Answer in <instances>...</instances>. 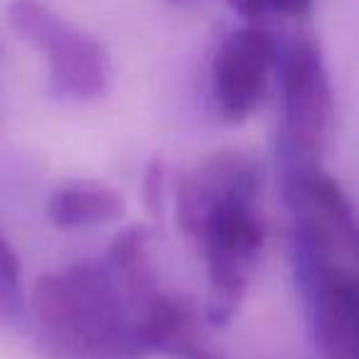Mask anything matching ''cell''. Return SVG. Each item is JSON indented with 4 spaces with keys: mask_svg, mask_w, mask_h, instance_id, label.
I'll return each mask as SVG.
<instances>
[{
    "mask_svg": "<svg viewBox=\"0 0 359 359\" xmlns=\"http://www.w3.org/2000/svg\"><path fill=\"white\" fill-rule=\"evenodd\" d=\"M30 305L62 359H140L133 315L106 266L79 261L40 276Z\"/></svg>",
    "mask_w": 359,
    "mask_h": 359,
    "instance_id": "6da1fadb",
    "label": "cell"
},
{
    "mask_svg": "<svg viewBox=\"0 0 359 359\" xmlns=\"http://www.w3.org/2000/svg\"><path fill=\"white\" fill-rule=\"evenodd\" d=\"M259 187L219 192L202 202L187 239L200 244L210 278L207 318L215 325H226L244 303L254 278L266 229L256 212Z\"/></svg>",
    "mask_w": 359,
    "mask_h": 359,
    "instance_id": "7a4b0ae2",
    "label": "cell"
},
{
    "mask_svg": "<svg viewBox=\"0 0 359 359\" xmlns=\"http://www.w3.org/2000/svg\"><path fill=\"white\" fill-rule=\"evenodd\" d=\"M8 20L20 40L47 55L50 89L57 99L94 101L109 91L114 69L96 37L67 22L42 0H13Z\"/></svg>",
    "mask_w": 359,
    "mask_h": 359,
    "instance_id": "3957f363",
    "label": "cell"
},
{
    "mask_svg": "<svg viewBox=\"0 0 359 359\" xmlns=\"http://www.w3.org/2000/svg\"><path fill=\"white\" fill-rule=\"evenodd\" d=\"M283 143L290 168H313L323 160L334 123V99L323 52L300 40L285 52L283 69Z\"/></svg>",
    "mask_w": 359,
    "mask_h": 359,
    "instance_id": "277c9868",
    "label": "cell"
},
{
    "mask_svg": "<svg viewBox=\"0 0 359 359\" xmlns=\"http://www.w3.org/2000/svg\"><path fill=\"white\" fill-rule=\"evenodd\" d=\"M285 197L298 226V261L357 264V219L347 192L332 175L313 168H290Z\"/></svg>",
    "mask_w": 359,
    "mask_h": 359,
    "instance_id": "5b68a950",
    "label": "cell"
},
{
    "mask_svg": "<svg viewBox=\"0 0 359 359\" xmlns=\"http://www.w3.org/2000/svg\"><path fill=\"white\" fill-rule=\"evenodd\" d=\"M278 65V42L264 27L234 30L212 62V96L217 111L229 123L246 121L264 101Z\"/></svg>",
    "mask_w": 359,
    "mask_h": 359,
    "instance_id": "8992f818",
    "label": "cell"
},
{
    "mask_svg": "<svg viewBox=\"0 0 359 359\" xmlns=\"http://www.w3.org/2000/svg\"><path fill=\"white\" fill-rule=\"evenodd\" d=\"M310 295V320L318 349L327 359H357L359 288L354 266L298 261Z\"/></svg>",
    "mask_w": 359,
    "mask_h": 359,
    "instance_id": "52a82bcc",
    "label": "cell"
},
{
    "mask_svg": "<svg viewBox=\"0 0 359 359\" xmlns=\"http://www.w3.org/2000/svg\"><path fill=\"white\" fill-rule=\"evenodd\" d=\"M133 332L140 357L168 354L172 359H224L205 342L197 305L182 295L155 290L133 310Z\"/></svg>",
    "mask_w": 359,
    "mask_h": 359,
    "instance_id": "ba28073f",
    "label": "cell"
},
{
    "mask_svg": "<svg viewBox=\"0 0 359 359\" xmlns=\"http://www.w3.org/2000/svg\"><path fill=\"white\" fill-rule=\"evenodd\" d=\"M106 269L114 276L123 293L130 315L143 305L158 288V276L150 259V229L143 224H130L114 236L106 254Z\"/></svg>",
    "mask_w": 359,
    "mask_h": 359,
    "instance_id": "9c48e42d",
    "label": "cell"
},
{
    "mask_svg": "<svg viewBox=\"0 0 359 359\" xmlns=\"http://www.w3.org/2000/svg\"><path fill=\"white\" fill-rule=\"evenodd\" d=\"M126 215V202L114 187L101 182H69L62 185L47 202V217L57 229H84L118 222Z\"/></svg>",
    "mask_w": 359,
    "mask_h": 359,
    "instance_id": "30bf717a",
    "label": "cell"
},
{
    "mask_svg": "<svg viewBox=\"0 0 359 359\" xmlns=\"http://www.w3.org/2000/svg\"><path fill=\"white\" fill-rule=\"evenodd\" d=\"M0 298L6 303H15L20 298V256L3 234H0Z\"/></svg>",
    "mask_w": 359,
    "mask_h": 359,
    "instance_id": "8fae6325",
    "label": "cell"
},
{
    "mask_svg": "<svg viewBox=\"0 0 359 359\" xmlns=\"http://www.w3.org/2000/svg\"><path fill=\"white\" fill-rule=\"evenodd\" d=\"M229 3L234 6V11H239L241 15H246V18L264 15V13H269V11L303 18V15H308L310 6H313V0H229Z\"/></svg>",
    "mask_w": 359,
    "mask_h": 359,
    "instance_id": "7c38bea8",
    "label": "cell"
},
{
    "mask_svg": "<svg viewBox=\"0 0 359 359\" xmlns=\"http://www.w3.org/2000/svg\"><path fill=\"white\" fill-rule=\"evenodd\" d=\"M165 180H168V170H165V163L160 158H155L153 163L148 165L143 175V200L148 205L150 215L155 219L163 217V207H165Z\"/></svg>",
    "mask_w": 359,
    "mask_h": 359,
    "instance_id": "4fadbf2b",
    "label": "cell"
}]
</instances>
